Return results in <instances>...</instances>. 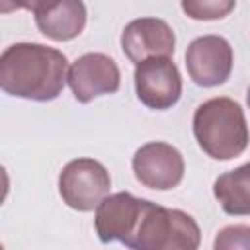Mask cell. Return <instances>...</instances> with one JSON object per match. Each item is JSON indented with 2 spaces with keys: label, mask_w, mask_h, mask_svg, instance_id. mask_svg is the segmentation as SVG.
<instances>
[{
  "label": "cell",
  "mask_w": 250,
  "mask_h": 250,
  "mask_svg": "<svg viewBox=\"0 0 250 250\" xmlns=\"http://www.w3.org/2000/svg\"><path fill=\"white\" fill-rule=\"evenodd\" d=\"M66 66V57L53 47L14 43L0 57V86L16 98L51 102L64 88Z\"/></svg>",
  "instance_id": "obj_1"
},
{
  "label": "cell",
  "mask_w": 250,
  "mask_h": 250,
  "mask_svg": "<svg viewBox=\"0 0 250 250\" xmlns=\"http://www.w3.org/2000/svg\"><path fill=\"white\" fill-rule=\"evenodd\" d=\"M236 6V0H182V10L188 18L199 21L223 20Z\"/></svg>",
  "instance_id": "obj_13"
},
{
  "label": "cell",
  "mask_w": 250,
  "mask_h": 250,
  "mask_svg": "<svg viewBox=\"0 0 250 250\" xmlns=\"http://www.w3.org/2000/svg\"><path fill=\"white\" fill-rule=\"evenodd\" d=\"M215 250H236L244 248L250 250V225H229L217 232Z\"/></svg>",
  "instance_id": "obj_14"
},
{
  "label": "cell",
  "mask_w": 250,
  "mask_h": 250,
  "mask_svg": "<svg viewBox=\"0 0 250 250\" xmlns=\"http://www.w3.org/2000/svg\"><path fill=\"white\" fill-rule=\"evenodd\" d=\"M109 188V172L94 158L70 160L59 174V193L74 211H94L107 197Z\"/></svg>",
  "instance_id": "obj_4"
},
{
  "label": "cell",
  "mask_w": 250,
  "mask_h": 250,
  "mask_svg": "<svg viewBox=\"0 0 250 250\" xmlns=\"http://www.w3.org/2000/svg\"><path fill=\"white\" fill-rule=\"evenodd\" d=\"M135 92L143 105L162 111L178 104L182 76L170 57H150L135 66Z\"/></svg>",
  "instance_id": "obj_5"
},
{
  "label": "cell",
  "mask_w": 250,
  "mask_h": 250,
  "mask_svg": "<svg viewBox=\"0 0 250 250\" xmlns=\"http://www.w3.org/2000/svg\"><path fill=\"white\" fill-rule=\"evenodd\" d=\"M193 135L199 148L215 160L240 156L250 141L240 104L230 98H211L193 113Z\"/></svg>",
  "instance_id": "obj_2"
},
{
  "label": "cell",
  "mask_w": 250,
  "mask_h": 250,
  "mask_svg": "<svg viewBox=\"0 0 250 250\" xmlns=\"http://www.w3.org/2000/svg\"><path fill=\"white\" fill-rule=\"evenodd\" d=\"M47 0H0V12L2 14H10L14 10H29V12H37Z\"/></svg>",
  "instance_id": "obj_15"
},
{
  "label": "cell",
  "mask_w": 250,
  "mask_h": 250,
  "mask_svg": "<svg viewBox=\"0 0 250 250\" xmlns=\"http://www.w3.org/2000/svg\"><path fill=\"white\" fill-rule=\"evenodd\" d=\"M174 47L176 35L160 18H137L121 31L123 55L135 64L150 57H170Z\"/></svg>",
  "instance_id": "obj_10"
},
{
  "label": "cell",
  "mask_w": 250,
  "mask_h": 250,
  "mask_svg": "<svg viewBox=\"0 0 250 250\" xmlns=\"http://www.w3.org/2000/svg\"><path fill=\"white\" fill-rule=\"evenodd\" d=\"M146 199L135 197L129 191L107 195L96 207V232L102 242H121L129 246Z\"/></svg>",
  "instance_id": "obj_9"
},
{
  "label": "cell",
  "mask_w": 250,
  "mask_h": 250,
  "mask_svg": "<svg viewBox=\"0 0 250 250\" xmlns=\"http://www.w3.org/2000/svg\"><path fill=\"white\" fill-rule=\"evenodd\" d=\"M246 104H248V107H250V86H248V92H246Z\"/></svg>",
  "instance_id": "obj_16"
},
{
  "label": "cell",
  "mask_w": 250,
  "mask_h": 250,
  "mask_svg": "<svg viewBox=\"0 0 250 250\" xmlns=\"http://www.w3.org/2000/svg\"><path fill=\"white\" fill-rule=\"evenodd\" d=\"M184 156L182 152L162 141L143 145L133 156V172L141 186L148 189L166 191L176 188L184 178Z\"/></svg>",
  "instance_id": "obj_7"
},
{
  "label": "cell",
  "mask_w": 250,
  "mask_h": 250,
  "mask_svg": "<svg viewBox=\"0 0 250 250\" xmlns=\"http://www.w3.org/2000/svg\"><path fill=\"white\" fill-rule=\"evenodd\" d=\"M68 86L80 104H88L98 96L115 94L121 84L119 66L104 53H86L68 68Z\"/></svg>",
  "instance_id": "obj_8"
},
{
  "label": "cell",
  "mask_w": 250,
  "mask_h": 250,
  "mask_svg": "<svg viewBox=\"0 0 250 250\" xmlns=\"http://www.w3.org/2000/svg\"><path fill=\"white\" fill-rule=\"evenodd\" d=\"M201 242L199 225L180 209H166L146 199L129 248L137 250H195Z\"/></svg>",
  "instance_id": "obj_3"
},
{
  "label": "cell",
  "mask_w": 250,
  "mask_h": 250,
  "mask_svg": "<svg viewBox=\"0 0 250 250\" xmlns=\"http://www.w3.org/2000/svg\"><path fill=\"white\" fill-rule=\"evenodd\" d=\"M86 18L82 0H47L35 12V25L47 39L70 41L84 31Z\"/></svg>",
  "instance_id": "obj_11"
},
{
  "label": "cell",
  "mask_w": 250,
  "mask_h": 250,
  "mask_svg": "<svg viewBox=\"0 0 250 250\" xmlns=\"http://www.w3.org/2000/svg\"><path fill=\"white\" fill-rule=\"evenodd\" d=\"M186 68L189 78L201 88L221 86L232 72V47L221 35H203L186 49Z\"/></svg>",
  "instance_id": "obj_6"
},
{
  "label": "cell",
  "mask_w": 250,
  "mask_h": 250,
  "mask_svg": "<svg viewBox=\"0 0 250 250\" xmlns=\"http://www.w3.org/2000/svg\"><path fill=\"white\" fill-rule=\"evenodd\" d=\"M213 193L227 215H250V162L221 174Z\"/></svg>",
  "instance_id": "obj_12"
}]
</instances>
